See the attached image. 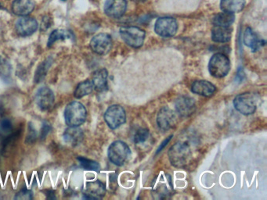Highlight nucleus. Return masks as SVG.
<instances>
[{"mask_svg": "<svg viewBox=\"0 0 267 200\" xmlns=\"http://www.w3.org/2000/svg\"><path fill=\"white\" fill-rule=\"evenodd\" d=\"M69 38H71V32L65 30H55L49 36L48 46L51 47L57 41L65 40V39H69Z\"/></svg>", "mask_w": 267, "mask_h": 200, "instance_id": "nucleus-25", "label": "nucleus"}, {"mask_svg": "<svg viewBox=\"0 0 267 200\" xmlns=\"http://www.w3.org/2000/svg\"><path fill=\"white\" fill-rule=\"evenodd\" d=\"M13 130L12 123L10 120L4 119L0 122V131L4 134H10Z\"/></svg>", "mask_w": 267, "mask_h": 200, "instance_id": "nucleus-29", "label": "nucleus"}, {"mask_svg": "<svg viewBox=\"0 0 267 200\" xmlns=\"http://www.w3.org/2000/svg\"><path fill=\"white\" fill-rule=\"evenodd\" d=\"M93 84L90 80H86L83 82L79 83L75 89L74 93V97L76 99H82L84 96H88L93 92Z\"/></svg>", "mask_w": 267, "mask_h": 200, "instance_id": "nucleus-24", "label": "nucleus"}, {"mask_svg": "<svg viewBox=\"0 0 267 200\" xmlns=\"http://www.w3.org/2000/svg\"><path fill=\"white\" fill-rule=\"evenodd\" d=\"M134 1H135V2L141 3L144 2V1H146V0H134Z\"/></svg>", "mask_w": 267, "mask_h": 200, "instance_id": "nucleus-35", "label": "nucleus"}, {"mask_svg": "<svg viewBox=\"0 0 267 200\" xmlns=\"http://www.w3.org/2000/svg\"><path fill=\"white\" fill-rule=\"evenodd\" d=\"M208 70L213 77L217 78L225 77L230 70V61L227 55L217 53L212 55L208 64Z\"/></svg>", "mask_w": 267, "mask_h": 200, "instance_id": "nucleus-3", "label": "nucleus"}, {"mask_svg": "<svg viewBox=\"0 0 267 200\" xmlns=\"http://www.w3.org/2000/svg\"><path fill=\"white\" fill-rule=\"evenodd\" d=\"M232 29L230 27L214 26L211 32V39L215 42L224 43L229 42L231 39Z\"/></svg>", "mask_w": 267, "mask_h": 200, "instance_id": "nucleus-19", "label": "nucleus"}, {"mask_svg": "<svg viewBox=\"0 0 267 200\" xmlns=\"http://www.w3.org/2000/svg\"><path fill=\"white\" fill-rule=\"evenodd\" d=\"M77 160H78L82 167H83L85 170H93V172H99L100 170V165L97 162L89 160V159L83 157H78Z\"/></svg>", "mask_w": 267, "mask_h": 200, "instance_id": "nucleus-26", "label": "nucleus"}, {"mask_svg": "<svg viewBox=\"0 0 267 200\" xmlns=\"http://www.w3.org/2000/svg\"><path fill=\"white\" fill-rule=\"evenodd\" d=\"M173 137V135H171L170 137H169V138H167V139L165 140L164 141H163V144H162L161 147H159L158 150H157V153H159V152L162 151V150H163V148H164L165 147H166V144H167L168 142H169V140L171 139V138Z\"/></svg>", "mask_w": 267, "mask_h": 200, "instance_id": "nucleus-33", "label": "nucleus"}, {"mask_svg": "<svg viewBox=\"0 0 267 200\" xmlns=\"http://www.w3.org/2000/svg\"><path fill=\"white\" fill-rule=\"evenodd\" d=\"M178 30V24L173 17H165L158 18L154 25V31L159 36L163 38L173 37Z\"/></svg>", "mask_w": 267, "mask_h": 200, "instance_id": "nucleus-8", "label": "nucleus"}, {"mask_svg": "<svg viewBox=\"0 0 267 200\" xmlns=\"http://www.w3.org/2000/svg\"><path fill=\"white\" fill-rule=\"evenodd\" d=\"M61 1H63V2H66L67 0H61Z\"/></svg>", "mask_w": 267, "mask_h": 200, "instance_id": "nucleus-36", "label": "nucleus"}, {"mask_svg": "<svg viewBox=\"0 0 267 200\" xmlns=\"http://www.w3.org/2000/svg\"><path fill=\"white\" fill-rule=\"evenodd\" d=\"M149 137V130L147 128H138L134 133V141L137 144L144 142Z\"/></svg>", "mask_w": 267, "mask_h": 200, "instance_id": "nucleus-28", "label": "nucleus"}, {"mask_svg": "<svg viewBox=\"0 0 267 200\" xmlns=\"http://www.w3.org/2000/svg\"><path fill=\"white\" fill-rule=\"evenodd\" d=\"M216 86L207 81H196L191 85V91L197 95L209 97L216 92Z\"/></svg>", "mask_w": 267, "mask_h": 200, "instance_id": "nucleus-18", "label": "nucleus"}, {"mask_svg": "<svg viewBox=\"0 0 267 200\" xmlns=\"http://www.w3.org/2000/svg\"><path fill=\"white\" fill-rule=\"evenodd\" d=\"M90 48L95 53L106 55L112 48V37L106 33L97 35L90 41Z\"/></svg>", "mask_w": 267, "mask_h": 200, "instance_id": "nucleus-9", "label": "nucleus"}, {"mask_svg": "<svg viewBox=\"0 0 267 200\" xmlns=\"http://www.w3.org/2000/svg\"><path fill=\"white\" fill-rule=\"evenodd\" d=\"M235 109L244 115H250L255 113L256 102L251 93H242L235 97L233 100Z\"/></svg>", "mask_w": 267, "mask_h": 200, "instance_id": "nucleus-7", "label": "nucleus"}, {"mask_svg": "<svg viewBox=\"0 0 267 200\" xmlns=\"http://www.w3.org/2000/svg\"><path fill=\"white\" fill-rule=\"evenodd\" d=\"M127 9L126 0H106L105 2L104 13L109 17L118 19L125 14Z\"/></svg>", "mask_w": 267, "mask_h": 200, "instance_id": "nucleus-12", "label": "nucleus"}, {"mask_svg": "<svg viewBox=\"0 0 267 200\" xmlns=\"http://www.w3.org/2000/svg\"><path fill=\"white\" fill-rule=\"evenodd\" d=\"M55 94L48 87H42L37 92L36 101L39 109L42 111H47L55 104Z\"/></svg>", "mask_w": 267, "mask_h": 200, "instance_id": "nucleus-13", "label": "nucleus"}, {"mask_svg": "<svg viewBox=\"0 0 267 200\" xmlns=\"http://www.w3.org/2000/svg\"><path fill=\"white\" fill-rule=\"evenodd\" d=\"M104 120L109 128L116 129L125 122V109L119 105H112L105 112Z\"/></svg>", "mask_w": 267, "mask_h": 200, "instance_id": "nucleus-6", "label": "nucleus"}, {"mask_svg": "<svg viewBox=\"0 0 267 200\" xmlns=\"http://www.w3.org/2000/svg\"><path fill=\"white\" fill-rule=\"evenodd\" d=\"M234 14L232 13L224 12L217 14L213 18V24L214 26H222V27H230L234 22Z\"/></svg>", "mask_w": 267, "mask_h": 200, "instance_id": "nucleus-23", "label": "nucleus"}, {"mask_svg": "<svg viewBox=\"0 0 267 200\" xmlns=\"http://www.w3.org/2000/svg\"><path fill=\"white\" fill-rule=\"evenodd\" d=\"M244 77V74H243V71H238V73H237V79H239V82H241V81H242V80H243Z\"/></svg>", "mask_w": 267, "mask_h": 200, "instance_id": "nucleus-34", "label": "nucleus"}, {"mask_svg": "<svg viewBox=\"0 0 267 200\" xmlns=\"http://www.w3.org/2000/svg\"><path fill=\"white\" fill-rule=\"evenodd\" d=\"M36 4L33 0H14L12 10L14 14L20 17H26L34 10Z\"/></svg>", "mask_w": 267, "mask_h": 200, "instance_id": "nucleus-15", "label": "nucleus"}, {"mask_svg": "<svg viewBox=\"0 0 267 200\" xmlns=\"http://www.w3.org/2000/svg\"><path fill=\"white\" fill-rule=\"evenodd\" d=\"M64 115L68 127H79L87 120V109L79 102H71L65 108Z\"/></svg>", "mask_w": 267, "mask_h": 200, "instance_id": "nucleus-1", "label": "nucleus"}, {"mask_svg": "<svg viewBox=\"0 0 267 200\" xmlns=\"http://www.w3.org/2000/svg\"><path fill=\"white\" fill-rule=\"evenodd\" d=\"M84 134L83 130L78 127H69L64 133L65 142L72 147H77L83 142Z\"/></svg>", "mask_w": 267, "mask_h": 200, "instance_id": "nucleus-16", "label": "nucleus"}, {"mask_svg": "<svg viewBox=\"0 0 267 200\" xmlns=\"http://www.w3.org/2000/svg\"><path fill=\"white\" fill-rule=\"evenodd\" d=\"M178 115L183 118H188L195 113L196 110V103L195 99L189 96H180L176 99L175 103Z\"/></svg>", "mask_w": 267, "mask_h": 200, "instance_id": "nucleus-14", "label": "nucleus"}, {"mask_svg": "<svg viewBox=\"0 0 267 200\" xmlns=\"http://www.w3.org/2000/svg\"><path fill=\"white\" fill-rule=\"evenodd\" d=\"M120 36L122 40L132 48H140L143 46L145 39V32L140 27L129 26L120 28Z\"/></svg>", "mask_w": 267, "mask_h": 200, "instance_id": "nucleus-5", "label": "nucleus"}, {"mask_svg": "<svg viewBox=\"0 0 267 200\" xmlns=\"http://www.w3.org/2000/svg\"><path fill=\"white\" fill-rule=\"evenodd\" d=\"M108 77H109V73L104 68L95 71L93 75V80H92V83H93L95 90L99 92L106 90V85H108Z\"/></svg>", "mask_w": 267, "mask_h": 200, "instance_id": "nucleus-21", "label": "nucleus"}, {"mask_svg": "<svg viewBox=\"0 0 267 200\" xmlns=\"http://www.w3.org/2000/svg\"><path fill=\"white\" fill-rule=\"evenodd\" d=\"M37 20L33 17H21L16 22L15 28L17 35L22 37L32 36L37 31Z\"/></svg>", "mask_w": 267, "mask_h": 200, "instance_id": "nucleus-10", "label": "nucleus"}, {"mask_svg": "<svg viewBox=\"0 0 267 200\" xmlns=\"http://www.w3.org/2000/svg\"><path fill=\"white\" fill-rule=\"evenodd\" d=\"M244 43L253 51L258 50L264 45V42L259 39L257 35L250 27H247L244 34Z\"/></svg>", "mask_w": 267, "mask_h": 200, "instance_id": "nucleus-20", "label": "nucleus"}, {"mask_svg": "<svg viewBox=\"0 0 267 200\" xmlns=\"http://www.w3.org/2000/svg\"><path fill=\"white\" fill-rule=\"evenodd\" d=\"M191 157V150L186 143H176L171 147L169 151V158L171 163L179 168L186 166Z\"/></svg>", "mask_w": 267, "mask_h": 200, "instance_id": "nucleus-2", "label": "nucleus"}, {"mask_svg": "<svg viewBox=\"0 0 267 200\" xmlns=\"http://www.w3.org/2000/svg\"><path fill=\"white\" fill-rule=\"evenodd\" d=\"M245 6V0H221L220 8L224 12L238 13L243 10Z\"/></svg>", "mask_w": 267, "mask_h": 200, "instance_id": "nucleus-22", "label": "nucleus"}, {"mask_svg": "<svg viewBox=\"0 0 267 200\" xmlns=\"http://www.w3.org/2000/svg\"><path fill=\"white\" fill-rule=\"evenodd\" d=\"M50 64L51 61H46L40 64L37 71H36V77H35L36 82H40V81L44 78Z\"/></svg>", "mask_w": 267, "mask_h": 200, "instance_id": "nucleus-27", "label": "nucleus"}, {"mask_svg": "<svg viewBox=\"0 0 267 200\" xmlns=\"http://www.w3.org/2000/svg\"><path fill=\"white\" fill-rule=\"evenodd\" d=\"M50 125H49V124L47 123H45L44 125H43V126H42V130H41L40 138H42V139L46 138V135H48V133L50 131Z\"/></svg>", "mask_w": 267, "mask_h": 200, "instance_id": "nucleus-32", "label": "nucleus"}, {"mask_svg": "<svg viewBox=\"0 0 267 200\" xmlns=\"http://www.w3.org/2000/svg\"><path fill=\"white\" fill-rule=\"evenodd\" d=\"M105 192H106V188L102 182L99 181L89 182L86 188L85 197L87 198L97 199V198H102L105 195Z\"/></svg>", "mask_w": 267, "mask_h": 200, "instance_id": "nucleus-17", "label": "nucleus"}, {"mask_svg": "<svg viewBox=\"0 0 267 200\" xmlns=\"http://www.w3.org/2000/svg\"><path fill=\"white\" fill-rule=\"evenodd\" d=\"M33 198V192L29 189H22L17 192L15 196V199L28 200Z\"/></svg>", "mask_w": 267, "mask_h": 200, "instance_id": "nucleus-30", "label": "nucleus"}, {"mask_svg": "<svg viewBox=\"0 0 267 200\" xmlns=\"http://www.w3.org/2000/svg\"><path fill=\"white\" fill-rule=\"evenodd\" d=\"M36 132L35 131L34 128L32 125H29V132H28L27 138H26V141L29 143H33L36 141Z\"/></svg>", "mask_w": 267, "mask_h": 200, "instance_id": "nucleus-31", "label": "nucleus"}, {"mask_svg": "<svg viewBox=\"0 0 267 200\" xmlns=\"http://www.w3.org/2000/svg\"><path fill=\"white\" fill-rule=\"evenodd\" d=\"M2 8V7H1V5H0V9Z\"/></svg>", "mask_w": 267, "mask_h": 200, "instance_id": "nucleus-37", "label": "nucleus"}, {"mask_svg": "<svg viewBox=\"0 0 267 200\" xmlns=\"http://www.w3.org/2000/svg\"><path fill=\"white\" fill-rule=\"evenodd\" d=\"M157 123L162 130L168 131L173 128L177 123V116L174 111L167 106H165L159 110L157 117Z\"/></svg>", "mask_w": 267, "mask_h": 200, "instance_id": "nucleus-11", "label": "nucleus"}, {"mask_svg": "<svg viewBox=\"0 0 267 200\" xmlns=\"http://www.w3.org/2000/svg\"><path fill=\"white\" fill-rule=\"evenodd\" d=\"M109 158L117 166H122L130 157V149L122 141H114L109 149Z\"/></svg>", "mask_w": 267, "mask_h": 200, "instance_id": "nucleus-4", "label": "nucleus"}]
</instances>
